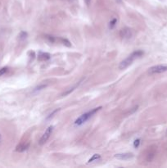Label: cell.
<instances>
[{"instance_id":"cell-1","label":"cell","mask_w":167,"mask_h":168,"mask_svg":"<svg viewBox=\"0 0 167 168\" xmlns=\"http://www.w3.org/2000/svg\"><path fill=\"white\" fill-rule=\"evenodd\" d=\"M143 53H144L142 50H137V51L133 52L128 57H126L124 61H122L120 63L119 68L121 69V70H125V68H127L129 66H130V65L132 64V62H134L135 59L141 57L143 55Z\"/></svg>"},{"instance_id":"cell-2","label":"cell","mask_w":167,"mask_h":168,"mask_svg":"<svg viewBox=\"0 0 167 168\" xmlns=\"http://www.w3.org/2000/svg\"><path fill=\"white\" fill-rule=\"evenodd\" d=\"M100 109H102V107H96V108L92 109V110H90L89 112H88L84 113L83 115H81L80 117H79L78 119L75 121V125H83L84 123H85L88 120L90 119V118H91L92 116H93L96 112H98L100 110Z\"/></svg>"},{"instance_id":"cell-3","label":"cell","mask_w":167,"mask_h":168,"mask_svg":"<svg viewBox=\"0 0 167 168\" xmlns=\"http://www.w3.org/2000/svg\"><path fill=\"white\" fill-rule=\"evenodd\" d=\"M166 71H167V66L166 65H157V66H153L148 69L149 74H159L166 72Z\"/></svg>"},{"instance_id":"cell-4","label":"cell","mask_w":167,"mask_h":168,"mask_svg":"<svg viewBox=\"0 0 167 168\" xmlns=\"http://www.w3.org/2000/svg\"><path fill=\"white\" fill-rule=\"evenodd\" d=\"M53 125H50V126H48V128H47V130L44 132V134L42 135V137H41V139H40V140H39V144L40 145L44 144L45 143L48 141V140L49 139V137H50L52 133H53Z\"/></svg>"},{"instance_id":"cell-5","label":"cell","mask_w":167,"mask_h":168,"mask_svg":"<svg viewBox=\"0 0 167 168\" xmlns=\"http://www.w3.org/2000/svg\"><path fill=\"white\" fill-rule=\"evenodd\" d=\"M115 158L119 160H130L134 158V154L132 153H117L115 154Z\"/></svg>"},{"instance_id":"cell-6","label":"cell","mask_w":167,"mask_h":168,"mask_svg":"<svg viewBox=\"0 0 167 168\" xmlns=\"http://www.w3.org/2000/svg\"><path fill=\"white\" fill-rule=\"evenodd\" d=\"M121 36L124 39H129L132 37L133 32L130 28H124L121 30Z\"/></svg>"},{"instance_id":"cell-7","label":"cell","mask_w":167,"mask_h":168,"mask_svg":"<svg viewBox=\"0 0 167 168\" xmlns=\"http://www.w3.org/2000/svg\"><path fill=\"white\" fill-rule=\"evenodd\" d=\"M29 148H30V143H22V144H20L19 145H17L16 150H17V152L22 153V152L26 151Z\"/></svg>"},{"instance_id":"cell-8","label":"cell","mask_w":167,"mask_h":168,"mask_svg":"<svg viewBox=\"0 0 167 168\" xmlns=\"http://www.w3.org/2000/svg\"><path fill=\"white\" fill-rule=\"evenodd\" d=\"M50 57H51V55L48 53L39 52V54H38V60L39 61H47V60L50 59Z\"/></svg>"},{"instance_id":"cell-9","label":"cell","mask_w":167,"mask_h":168,"mask_svg":"<svg viewBox=\"0 0 167 168\" xmlns=\"http://www.w3.org/2000/svg\"><path fill=\"white\" fill-rule=\"evenodd\" d=\"M101 159V155L100 154H93V155L92 156V158H90L89 159V161H88V163H91V162H97V161L100 160Z\"/></svg>"},{"instance_id":"cell-10","label":"cell","mask_w":167,"mask_h":168,"mask_svg":"<svg viewBox=\"0 0 167 168\" xmlns=\"http://www.w3.org/2000/svg\"><path fill=\"white\" fill-rule=\"evenodd\" d=\"M116 23H117V19L116 18L112 19L111 21H110V23H109V28L110 29H113L115 26H116Z\"/></svg>"},{"instance_id":"cell-11","label":"cell","mask_w":167,"mask_h":168,"mask_svg":"<svg viewBox=\"0 0 167 168\" xmlns=\"http://www.w3.org/2000/svg\"><path fill=\"white\" fill-rule=\"evenodd\" d=\"M61 39V41H62V43L64 44L65 46H66V47H71V42H70L68 39Z\"/></svg>"},{"instance_id":"cell-12","label":"cell","mask_w":167,"mask_h":168,"mask_svg":"<svg viewBox=\"0 0 167 168\" xmlns=\"http://www.w3.org/2000/svg\"><path fill=\"white\" fill-rule=\"evenodd\" d=\"M27 35H27L26 32H25V31H21V32L20 33V35H19V39L21 40L26 39L27 38Z\"/></svg>"},{"instance_id":"cell-13","label":"cell","mask_w":167,"mask_h":168,"mask_svg":"<svg viewBox=\"0 0 167 168\" xmlns=\"http://www.w3.org/2000/svg\"><path fill=\"white\" fill-rule=\"evenodd\" d=\"M46 86H47L46 84H40V85L37 86L35 89H34V92H37V91H40V90H42V89H44Z\"/></svg>"},{"instance_id":"cell-14","label":"cell","mask_w":167,"mask_h":168,"mask_svg":"<svg viewBox=\"0 0 167 168\" xmlns=\"http://www.w3.org/2000/svg\"><path fill=\"white\" fill-rule=\"evenodd\" d=\"M45 38H46V39H48L50 43H54V42H55V40H56L55 37L52 36V35H46V37H45Z\"/></svg>"},{"instance_id":"cell-15","label":"cell","mask_w":167,"mask_h":168,"mask_svg":"<svg viewBox=\"0 0 167 168\" xmlns=\"http://www.w3.org/2000/svg\"><path fill=\"white\" fill-rule=\"evenodd\" d=\"M8 68L7 66L5 67H3V68H1L0 69V76H2V75H3L4 74H5L7 71H8Z\"/></svg>"},{"instance_id":"cell-16","label":"cell","mask_w":167,"mask_h":168,"mask_svg":"<svg viewBox=\"0 0 167 168\" xmlns=\"http://www.w3.org/2000/svg\"><path fill=\"white\" fill-rule=\"evenodd\" d=\"M77 86H78V84H77V85H75V86H74V87H72V88H71V89H70L69 90L66 91V92H65V93H63V94H62V96H66V95H67V94H69V93H71V92L73 91L74 89H75V88H76V87H77Z\"/></svg>"},{"instance_id":"cell-17","label":"cell","mask_w":167,"mask_h":168,"mask_svg":"<svg viewBox=\"0 0 167 168\" xmlns=\"http://www.w3.org/2000/svg\"><path fill=\"white\" fill-rule=\"evenodd\" d=\"M140 141H141L140 139H137V140H135L134 142V147L138 149L139 146V144H140Z\"/></svg>"},{"instance_id":"cell-18","label":"cell","mask_w":167,"mask_h":168,"mask_svg":"<svg viewBox=\"0 0 167 168\" xmlns=\"http://www.w3.org/2000/svg\"><path fill=\"white\" fill-rule=\"evenodd\" d=\"M58 111H60V108H57V109H56V110H54V111H53V112H52L51 114H49V116H48V117H47V120H49V119H50V118L53 117L54 114H55L56 112H57Z\"/></svg>"},{"instance_id":"cell-19","label":"cell","mask_w":167,"mask_h":168,"mask_svg":"<svg viewBox=\"0 0 167 168\" xmlns=\"http://www.w3.org/2000/svg\"><path fill=\"white\" fill-rule=\"evenodd\" d=\"M90 2H91V0H85V3H86L88 5H89V4L90 3Z\"/></svg>"},{"instance_id":"cell-20","label":"cell","mask_w":167,"mask_h":168,"mask_svg":"<svg viewBox=\"0 0 167 168\" xmlns=\"http://www.w3.org/2000/svg\"><path fill=\"white\" fill-rule=\"evenodd\" d=\"M0 139H1V135H0Z\"/></svg>"}]
</instances>
